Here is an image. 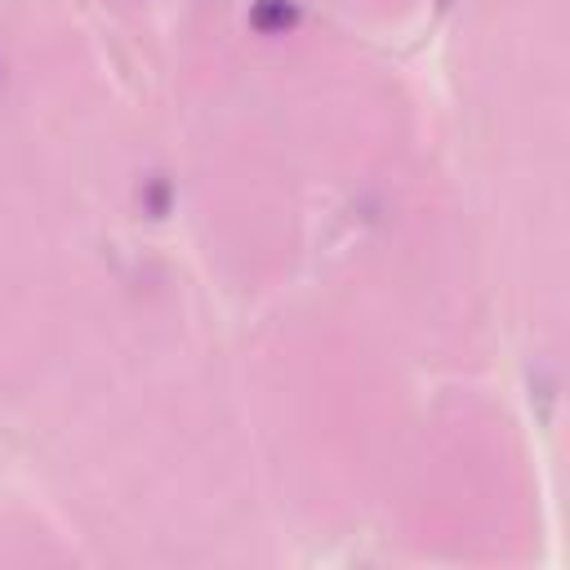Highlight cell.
Wrapping results in <instances>:
<instances>
[{
  "label": "cell",
  "instance_id": "obj_3",
  "mask_svg": "<svg viewBox=\"0 0 570 570\" xmlns=\"http://www.w3.org/2000/svg\"><path fill=\"white\" fill-rule=\"evenodd\" d=\"M436 4H441V9H445V4H450V0H436Z\"/></svg>",
  "mask_w": 570,
  "mask_h": 570
},
{
  "label": "cell",
  "instance_id": "obj_2",
  "mask_svg": "<svg viewBox=\"0 0 570 570\" xmlns=\"http://www.w3.org/2000/svg\"><path fill=\"white\" fill-rule=\"evenodd\" d=\"M138 200H142L147 214H165V205H169V183H165V174H147L142 187H138Z\"/></svg>",
  "mask_w": 570,
  "mask_h": 570
},
{
  "label": "cell",
  "instance_id": "obj_1",
  "mask_svg": "<svg viewBox=\"0 0 570 570\" xmlns=\"http://www.w3.org/2000/svg\"><path fill=\"white\" fill-rule=\"evenodd\" d=\"M298 22V4L294 0H254L249 4V27L263 31V36H276L285 27Z\"/></svg>",
  "mask_w": 570,
  "mask_h": 570
}]
</instances>
